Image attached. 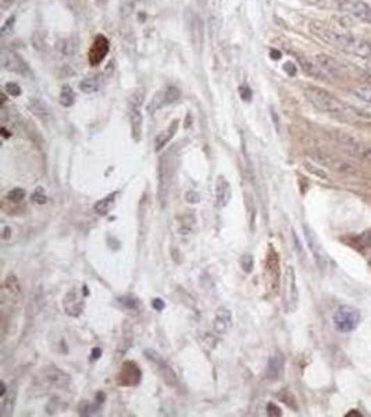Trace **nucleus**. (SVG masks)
Here are the masks:
<instances>
[{"label": "nucleus", "mask_w": 371, "mask_h": 417, "mask_svg": "<svg viewBox=\"0 0 371 417\" xmlns=\"http://www.w3.org/2000/svg\"><path fill=\"white\" fill-rule=\"evenodd\" d=\"M309 31L314 38L339 52L360 60H371V42L361 36L350 34L348 31L336 29L320 21L309 24Z\"/></svg>", "instance_id": "1"}, {"label": "nucleus", "mask_w": 371, "mask_h": 417, "mask_svg": "<svg viewBox=\"0 0 371 417\" xmlns=\"http://www.w3.org/2000/svg\"><path fill=\"white\" fill-rule=\"evenodd\" d=\"M305 96L317 110L345 124H356L360 120V116H363V113H360L359 110H356L354 107L346 104L339 98H336L335 95H332L323 88H306Z\"/></svg>", "instance_id": "2"}, {"label": "nucleus", "mask_w": 371, "mask_h": 417, "mask_svg": "<svg viewBox=\"0 0 371 417\" xmlns=\"http://www.w3.org/2000/svg\"><path fill=\"white\" fill-rule=\"evenodd\" d=\"M312 159L321 167L330 168L338 174H343L348 177H359L361 174V170L357 167V164L349 160L348 157L336 156L324 149H316L312 152Z\"/></svg>", "instance_id": "3"}, {"label": "nucleus", "mask_w": 371, "mask_h": 417, "mask_svg": "<svg viewBox=\"0 0 371 417\" xmlns=\"http://www.w3.org/2000/svg\"><path fill=\"white\" fill-rule=\"evenodd\" d=\"M336 144L339 149L343 152V155L359 162L371 163V145L364 141H361L357 136H353L348 132L338 131L334 133Z\"/></svg>", "instance_id": "4"}, {"label": "nucleus", "mask_w": 371, "mask_h": 417, "mask_svg": "<svg viewBox=\"0 0 371 417\" xmlns=\"http://www.w3.org/2000/svg\"><path fill=\"white\" fill-rule=\"evenodd\" d=\"M332 323H334L335 330L342 334L352 332L357 328L360 323V312L350 305H342L334 313Z\"/></svg>", "instance_id": "5"}, {"label": "nucleus", "mask_w": 371, "mask_h": 417, "mask_svg": "<svg viewBox=\"0 0 371 417\" xmlns=\"http://www.w3.org/2000/svg\"><path fill=\"white\" fill-rule=\"evenodd\" d=\"M303 235H305V239H306V243H308L309 250L313 255L314 263L317 264V267H319L321 271L327 270L328 266L332 263V260H331L328 253L325 252L324 248H323V245H321L320 239L316 235V232L309 227V224H303Z\"/></svg>", "instance_id": "6"}, {"label": "nucleus", "mask_w": 371, "mask_h": 417, "mask_svg": "<svg viewBox=\"0 0 371 417\" xmlns=\"http://www.w3.org/2000/svg\"><path fill=\"white\" fill-rule=\"evenodd\" d=\"M336 9L357 21L371 24V7L361 0H334Z\"/></svg>", "instance_id": "7"}, {"label": "nucleus", "mask_w": 371, "mask_h": 417, "mask_svg": "<svg viewBox=\"0 0 371 417\" xmlns=\"http://www.w3.org/2000/svg\"><path fill=\"white\" fill-rule=\"evenodd\" d=\"M299 305V290L296 283L295 268L292 266H286L285 270V295L284 306L285 312L293 313Z\"/></svg>", "instance_id": "8"}, {"label": "nucleus", "mask_w": 371, "mask_h": 417, "mask_svg": "<svg viewBox=\"0 0 371 417\" xmlns=\"http://www.w3.org/2000/svg\"><path fill=\"white\" fill-rule=\"evenodd\" d=\"M316 63L319 64L321 70L324 71L328 78H332V80H343L346 78L348 76V67L342 64L339 60L336 58L331 57L328 54H324V53H320L316 56Z\"/></svg>", "instance_id": "9"}, {"label": "nucleus", "mask_w": 371, "mask_h": 417, "mask_svg": "<svg viewBox=\"0 0 371 417\" xmlns=\"http://www.w3.org/2000/svg\"><path fill=\"white\" fill-rule=\"evenodd\" d=\"M173 177V167H171V159L170 155H164L159 160V199L162 202V206L166 204L168 196V188Z\"/></svg>", "instance_id": "10"}, {"label": "nucleus", "mask_w": 371, "mask_h": 417, "mask_svg": "<svg viewBox=\"0 0 371 417\" xmlns=\"http://www.w3.org/2000/svg\"><path fill=\"white\" fill-rule=\"evenodd\" d=\"M143 354H145V356L147 359L151 360V362H153V363L157 366V370L160 373V376H162V378L164 380V382H166L167 385H170V387H175L177 382H178V377L175 374V371L170 367V365H168L167 362L160 356V354L156 352V351H153V349H146Z\"/></svg>", "instance_id": "11"}, {"label": "nucleus", "mask_w": 371, "mask_h": 417, "mask_svg": "<svg viewBox=\"0 0 371 417\" xmlns=\"http://www.w3.org/2000/svg\"><path fill=\"white\" fill-rule=\"evenodd\" d=\"M0 61H2V67L6 70V71H12V73H18L21 76H31V71H29L28 65L24 63V60L18 57L17 54L12 50H7L3 49L2 54H0Z\"/></svg>", "instance_id": "12"}, {"label": "nucleus", "mask_w": 371, "mask_h": 417, "mask_svg": "<svg viewBox=\"0 0 371 417\" xmlns=\"http://www.w3.org/2000/svg\"><path fill=\"white\" fill-rule=\"evenodd\" d=\"M109 49H110V43L107 41V38H106L105 35H98V36L95 38V41H93L91 50L88 53L89 64L93 65V67L99 65V64L105 60L106 56H107Z\"/></svg>", "instance_id": "13"}, {"label": "nucleus", "mask_w": 371, "mask_h": 417, "mask_svg": "<svg viewBox=\"0 0 371 417\" xmlns=\"http://www.w3.org/2000/svg\"><path fill=\"white\" fill-rule=\"evenodd\" d=\"M140 377L142 374H140L138 365L133 362H125L118 374V384L125 385V387H133V385L139 384Z\"/></svg>", "instance_id": "14"}, {"label": "nucleus", "mask_w": 371, "mask_h": 417, "mask_svg": "<svg viewBox=\"0 0 371 417\" xmlns=\"http://www.w3.org/2000/svg\"><path fill=\"white\" fill-rule=\"evenodd\" d=\"M2 294L3 298L9 302H18V299L21 298L23 290H21V284H20V280L17 275L10 274L7 275V278L3 281L2 285Z\"/></svg>", "instance_id": "15"}, {"label": "nucleus", "mask_w": 371, "mask_h": 417, "mask_svg": "<svg viewBox=\"0 0 371 417\" xmlns=\"http://www.w3.org/2000/svg\"><path fill=\"white\" fill-rule=\"evenodd\" d=\"M63 307L67 314H70L72 317H78L84 310V298L80 295V292L77 290L70 291L64 296Z\"/></svg>", "instance_id": "16"}, {"label": "nucleus", "mask_w": 371, "mask_h": 417, "mask_svg": "<svg viewBox=\"0 0 371 417\" xmlns=\"http://www.w3.org/2000/svg\"><path fill=\"white\" fill-rule=\"evenodd\" d=\"M296 60H298V63L301 65L302 71H303L306 76L312 77V78H316V80H320V81L330 80L324 71L321 70V67H320L319 64L316 63V61H313V60L305 57V56H301V54L296 56Z\"/></svg>", "instance_id": "17"}, {"label": "nucleus", "mask_w": 371, "mask_h": 417, "mask_svg": "<svg viewBox=\"0 0 371 417\" xmlns=\"http://www.w3.org/2000/svg\"><path fill=\"white\" fill-rule=\"evenodd\" d=\"M232 325V314L231 312L226 309V307H220L217 309L214 316V321H213V330L217 335H224L228 332V330L231 328Z\"/></svg>", "instance_id": "18"}, {"label": "nucleus", "mask_w": 371, "mask_h": 417, "mask_svg": "<svg viewBox=\"0 0 371 417\" xmlns=\"http://www.w3.org/2000/svg\"><path fill=\"white\" fill-rule=\"evenodd\" d=\"M232 196V188L231 184L228 182L226 177L220 175L217 181H215V200H217V206L218 207H226L227 204L230 203Z\"/></svg>", "instance_id": "19"}, {"label": "nucleus", "mask_w": 371, "mask_h": 417, "mask_svg": "<svg viewBox=\"0 0 371 417\" xmlns=\"http://www.w3.org/2000/svg\"><path fill=\"white\" fill-rule=\"evenodd\" d=\"M203 31L204 27L202 18L199 17V16H196V14H193L191 18V24H189V32H191L192 43H193V46H195V49H196L197 52H199V50L202 52L204 36Z\"/></svg>", "instance_id": "20"}, {"label": "nucleus", "mask_w": 371, "mask_h": 417, "mask_svg": "<svg viewBox=\"0 0 371 417\" xmlns=\"http://www.w3.org/2000/svg\"><path fill=\"white\" fill-rule=\"evenodd\" d=\"M45 380H46L52 387H56V388L64 389L67 388L68 385L71 384V377L64 373L63 370H60L57 367H53V369H49L45 373Z\"/></svg>", "instance_id": "21"}, {"label": "nucleus", "mask_w": 371, "mask_h": 417, "mask_svg": "<svg viewBox=\"0 0 371 417\" xmlns=\"http://www.w3.org/2000/svg\"><path fill=\"white\" fill-rule=\"evenodd\" d=\"M78 39L76 36H70V38H64V39H60L56 45V49L60 56H64V57H70V56H74L77 52H78Z\"/></svg>", "instance_id": "22"}, {"label": "nucleus", "mask_w": 371, "mask_h": 417, "mask_svg": "<svg viewBox=\"0 0 371 417\" xmlns=\"http://www.w3.org/2000/svg\"><path fill=\"white\" fill-rule=\"evenodd\" d=\"M178 122H180L178 120H174V121L171 122V125L168 127V129H166V131H163V132L157 135L156 139H155V149H156V152L162 151L163 148L173 139V136L177 132V129H178Z\"/></svg>", "instance_id": "23"}, {"label": "nucleus", "mask_w": 371, "mask_h": 417, "mask_svg": "<svg viewBox=\"0 0 371 417\" xmlns=\"http://www.w3.org/2000/svg\"><path fill=\"white\" fill-rule=\"evenodd\" d=\"M282 369H284V359H282V356L281 355H273L268 359L267 377L271 378V380H277L282 374Z\"/></svg>", "instance_id": "24"}, {"label": "nucleus", "mask_w": 371, "mask_h": 417, "mask_svg": "<svg viewBox=\"0 0 371 417\" xmlns=\"http://www.w3.org/2000/svg\"><path fill=\"white\" fill-rule=\"evenodd\" d=\"M178 227H177V230H178V232H180L181 235H189V234H192V231H193V228H195V223H196V219H195V215L193 213H184V215H181L178 219Z\"/></svg>", "instance_id": "25"}, {"label": "nucleus", "mask_w": 371, "mask_h": 417, "mask_svg": "<svg viewBox=\"0 0 371 417\" xmlns=\"http://www.w3.org/2000/svg\"><path fill=\"white\" fill-rule=\"evenodd\" d=\"M105 74H98V76H92V77H87L84 78L81 82H80V89H81L84 93H95L98 92L100 87L103 85L102 82V78H103Z\"/></svg>", "instance_id": "26"}, {"label": "nucleus", "mask_w": 371, "mask_h": 417, "mask_svg": "<svg viewBox=\"0 0 371 417\" xmlns=\"http://www.w3.org/2000/svg\"><path fill=\"white\" fill-rule=\"evenodd\" d=\"M267 270L270 272V275L273 277V280L277 281L279 274V257L273 246H270V252L267 255Z\"/></svg>", "instance_id": "27"}, {"label": "nucleus", "mask_w": 371, "mask_h": 417, "mask_svg": "<svg viewBox=\"0 0 371 417\" xmlns=\"http://www.w3.org/2000/svg\"><path fill=\"white\" fill-rule=\"evenodd\" d=\"M129 118H131V127H132V136L135 138V141H139L142 121H143L140 109H129Z\"/></svg>", "instance_id": "28"}, {"label": "nucleus", "mask_w": 371, "mask_h": 417, "mask_svg": "<svg viewBox=\"0 0 371 417\" xmlns=\"http://www.w3.org/2000/svg\"><path fill=\"white\" fill-rule=\"evenodd\" d=\"M14 403H16V389L9 391V394H6L2 398V406H0V414L3 417L10 416L14 410Z\"/></svg>", "instance_id": "29"}, {"label": "nucleus", "mask_w": 371, "mask_h": 417, "mask_svg": "<svg viewBox=\"0 0 371 417\" xmlns=\"http://www.w3.org/2000/svg\"><path fill=\"white\" fill-rule=\"evenodd\" d=\"M116 199V193H113V195H109V196H106L105 199H102V200H99L96 204H95V212L98 213L99 216H106L109 215V212H110L111 208H113V206H114V200Z\"/></svg>", "instance_id": "30"}, {"label": "nucleus", "mask_w": 371, "mask_h": 417, "mask_svg": "<svg viewBox=\"0 0 371 417\" xmlns=\"http://www.w3.org/2000/svg\"><path fill=\"white\" fill-rule=\"evenodd\" d=\"M167 106V99H166V91H162V92H157L156 95H153V98L151 99V102L147 103V113H155V111H159L162 107Z\"/></svg>", "instance_id": "31"}, {"label": "nucleus", "mask_w": 371, "mask_h": 417, "mask_svg": "<svg viewBox=\"0 0 371 417\" xmlns=\"http://www.w3.org/2000/svg\"><path fill=\"white\" fill-rule=\"evenodd\" d=\"M29 109L32 110V113H34L35 116H38L39 118H42V120H46L47 117L50 116L49 107H47L46 104L43 103L42 100H39V99H32V100L29 102Z\"/></svg>", "instance_id": "32"}, {"label": "nucleus", "mask_w": 371, "mask_h": 417, "mask_svg": "<svg viewBox=\"0 0 371 417\" xmlns=\"http://www.w3.org/2000/svg\"><path fill=\"white\" fill-rule=\"evenodd\" d=\"M132 342H133L132 328H131V325L128 324V321H125V324H124V327H122V341H121V345H120V349H118V352H120V354H125L128 349L131 348Z\"/></svg>", "instance_id": "33"}, {"label": "nucleus", "mask_w": 371, "mask_h": 417, "mask_svg": "<svg viewBox=\"0 0 371 417\" xmlns=\"http://www.w3.org/2000/svg\"><path fill=\"white\" fill-rule=\"evenodd\" d=\"M302 166H303V168H305L309 174H312V175L317 177L320 180H328V174L325 173L324 168L320 167V164L317 166V164H314V163L305 160V162L302 163Z\"/></svg>", "instance_id": "34"}, {"label": "nucleus", "mask_w": 371, "mask_h": 417, "mask_svg": "<svg viewBox=\"0 0 371 417\" xmlns=\"http://www.w3.org/2000/svg\"><path fill=\"white\" fill-rule=\"evenodd\" d=\"M58 100H60V104L64 106V107H70V106H72V104L76 103V93L71 89V87L65 85V87L61 88V92H60Z\"/></svg>", "instance_id": "35"}, {"label": "nucleus", "mask_w": 371, "mask_h": 417, "mask_svg": "<svg viewBox=\"0 0 371 417\" xmlns=\"http://www.w3.org/2000/svg\"><path fill=\"white\" fill-rule=\"evenodd\" d=\"M352 93L360 100H363L365 103L371 104V85L368 84H363V85H357L352 89Z\"/></svg>", "instance_id": "36"}, {"label": "nucleus", "mask_w": 371, "mask_h": 417, "mask_svg": "<svg viewBox=\"0 0 371 417\" xmlns=\"http://www.w3.org/2000/svg\"><path fill=\"white\" fill-rule=\"evenodd\" d=\"M31 42H32V47L36 49L38 52L46 50V34L45 32H42V31L34 32L32 38H31Z\"/></svg>", "instance_id": "37"}, {"label": "nucleus", "mask_w": 371, "mask_h": 417, "mask_svg": "<svg viewBox=\"0 0 371 417\" xmlns=\"http://www.w3.org/2000/svg\"><path fill=\"white\" fill-rule=\"evenodd\" d=\"M140 0H124L121 5V9H120V12H121V17L127 18L129 17L131 14L133 13V10L136 9V6H138V3H139Z\"/></svg>", "instance_id": "38"}, {"label": "nucleus", "mask_w": 371, "mask_h": 417, "mask_svg": "<svg viewBox=\"0 0 371 417\" xmlns=\"http://www.w3.org/2000/svg\"><path fill=\"white\" fill-rule=\"evenodd\" d=\"M143 100H145V95H143V92H142L140 89L135 91V92L129 96V100H128L129 109H140V106L143 104Z\"/></svg>", "instance_id": "39"}, {"label": "nucleus", "mask_w": 371, "mask_h": 417, "mask_svg": "<svg viewBox=\"0 0 371 417\" xmlns=\"http://www.w3.org/2000/svg\"><path fill=\"white\" fill-rule=\"evenodd\" d=\"M166 91V99H167V104H174L177 103L181 99V91L177 87H168Z\"/></svg>", "instance_id": "40"}, {"label": "nucleus", "mask_w": 371, "mask_h": 417, "mask_svg": "<svg viewBox=\"0 0 371 417\" xmlns=\"http://www.w3.org/2000/svg\"><path fill=\"white\" fill-rule=\"evenodd\" d=\"M31 200L35 203V204H45V203L47 202V196L46 193H45V189H43L42 186H38L35 191H34V193H32Z\"/></svg>", "instance_id": "41"}, {"label": "nucleus", "mask_w": 371, "mask_h": 417, "mask_svg": "<svg viewBox=\"0 0 371 417\" xmlns=\"http://www.w3.org/2000/svg\"><path fill=\"white\" fill-rule=\"evenodd\" d=\"M24 197H25V191H24L23 188H14V189H12V191L7 193V199L10 202L14 203L21 202V200H24Z\"/></svg>", "instance_id": "42"}, {"label": "nucleus", "mask_w": 371, "mask_h": 417, "mask_svg": "<svg viewBox=\"0 0 371 417\" xmlns=\"http://www.w3.org/2000/svg\"><path fill=\"white\" fill-rule=\"evenodd\" d=\"M14 24H16V16L13 14V16H10V17L7 18L6 21H5V24L2 25V28H0V35H2V36H7V35L12 34L13 28H14Z\"/></svg>", "instance_id": "43"}, {"label": "nucleus", "mask_w": 371, "mask_h": 417, "mask_svg": "<svg viewBox=\"0 0 371 417\" xmlns=\"http://www.w3.org/2000/svg\"><path fill=\"white\" fill-rule=\"evenodd\" d=\"M241 266L245 272H250L253 270V257L252 255H244L241 259Z\"/></svg>", "instance_id": "44"}, {"label": "nucleus", "mask_w": 371, "mask_h": 417, "mask_svg": "<svg viewBox=\"0 0 371 417\" xmlns=\"http://www.w3.org/2000/svg\"><path fill=\"white\" fill-rule=\"evenodd\" d=\"M5 89H6V92L9 93L10 96H20V95H21V88H20V85L16 84V82H7Z\"/></svg>", "instance_id": "45"}, {"label": "nucleus", "mask_w": 371, "mask_h": 417, "mask_svg": "<svg viewBox=\"0 0 371 417\" xmlns=\"http://www.w3.org/2000/svg\"><path fill=\"white\" fill-rule=\"evenodd\" d=\"M209 29H210V36L217 35L218 29H220V20L215 17V16H210L209 17Z\"/></svg>", "instance_id": "46"}, {"label": "nucleus", "mask_w": 371, "mask_h": 417, "mask_svg": "<svg viewBox=\"0 0 371 417\" xmlns=\"http://www.w3.org/2000/svg\"><path fill=\"white\" fill-rule=\"evenodd\" d=\"M118 301H120V303H121L122 306L128 307V309H136V307H138V302H136V299H133V298H129V296H124V298H120Z\"/></svg>", "instance_id": "47"}, {"label": "nucleus", "mask_w": 371, "mask_h": 417, "mask_svg": "<svg viewBox=\"0 0 371 417\" xmlns=\"http://www.w3.org/2000/svg\"><path fill=\"white\" fill-rule=\"evenodd\" d=\"M267 414L271 417L282 416V411H281V409H279L278 406L271 402V403H268V405H267Z\"/></svg>", "instance_id": "48"}, {"label": "nucleus", "mask_w": 371, "mask_h": 417, "mask_svg": "<svg viewBox=\"0 0 371 417\" xmlns=\"http://www.w3.org/2000/svg\"><path fill=\"white\" fill-rule=\"evenodd\" d=\"M239 95H241V99H242L244 102H250V100H252V91H250L249 87L239 88Z\"/></svg>", "instance_id": "49"}, {"label": "nucleus", "mask_w": 371, "mask_h": 417, "mask_svg": "<svg viewBox=\"0 0 371 417\" xmlns=\"http://www.w3.org/2000/svg\"><path fill=\"white\" fill-rule=\"evenodd\" d=\"M99 410L98 405H89V403H85L84 407L81 409V414L82 416H88V414H93Z\"/></svg>", "instance_id": "50"}, {"label": "nucleus", "mask_w": 371, "mask_h": 417, "mask_svg": "<svg viewBox=\"0 0 371 417\" xmlns=\"http://www.w3.org/2000/svg\"><path fill=\"white\" fill-rule=\"evenodd\" d=\"M185 199H186V202L197 203V202H200V195L195 191H189L185 193Z\"/></svg>", "instance_id": "51"}, {"label": "nucleus", "mask_w": 371, "mask_h": 417, "mask_svg": "<svg viewBox=\"0 0 371 417\" xmlns=\"http://www.w3.org/2000/svg\"><path fill=\"white\" fill-rule=\"evenodd\" d=\"M152 306H153V309H156L157 312H162L166 305H164V302H163L160 298H156V299L152 301Z\"/></svg>", "instance_id": "52"}, {"label": "nucleus", "mask_w": 371, "mask_h": 417, "mask_svg": "<svg viewBox=\"0 0 371 417\" xmlns=\"http://www.w3.org/2000/svg\"><path fill=\"white\" fill-rule=\"evenodd\" d=\"M284 70L286 71V73H288V74H289V76H292V77L296 74V67L292 63H285L284 64Z\"/></svg>", "instance_id": "53"}, {"label": "nucleus", "mask_w": 371, "mask_h": 417, "mask_svg": "<svg viewBox=\"0 0 371 417\" xmlns=\"http://www.w3.org/2000/svg\"><path fill=\"white\" fill-rule=\"evenodd\" d=\"M100 356H102V349H100V348H95V349L92 351V358L96 360V359H99Z\"/></svg>", "instance_id": "54"}, {"label": "nucleus", "mask_w": 371, "mask_h": 417, "mask_svg": "<svg viewBox=\"0 0 371 417\" xmlns=\"http://www.w3.org/2000/svg\"><path fill=\"white\" fill-rule=\"evenodd\" d=\"M0 398H3V396H5V395L7 394V387H6V382L5 381H2L0 382Z\"/></svg>", "instance_id": "55"}, {"label": "nucleus", "mask_w": 371, "mask_h": 417, "mask_svg": "<svg viewBox=\"0 0 371 417\" xmlns=\"http://www.w3.org/2000/svg\"><path fill=\"white\" fill-rule=\"evenodd\" d=\"M10 232H12V230H10L9 227H5V228H3V235H2V237H3V239H9V238H10V235H12Z\"/></svg>", "instance_id": "56"}, {"label": "nucleus", "mask_w": 371, "mask_h": 417, "mask_svg": "<svg viewBox=\"0 0 371 417\" xmlns=\"http://www.w3.org/2000/svg\"><path fill=\"white\" fill-rule=\"evenodd\" d=\"M270 54H271V58H274V60H279V58H281V53L277 52V50H274V49H271Z\"/></svg>", "instance_id": "57"}, {"label": "nucleus", "mask_w": 371, "mask_h": 417, "mask_svg": "<svg viewBox=\"0 0 371 417\" xmlns=\"http://www.w3.org/2000/svg\"><path fill=\"white\" fill-rule=\"evenodd\" d=\"M96 399H98V403H102L103 399H105V394H103V392H98V394H96Z\"/></svg>", "instance_id": "58"}, {"label": "nucleus", "mask_w": 371, "mask_h": 417, "mask_svg": "<svg viewBox=\"0 0 371 417\" xmlns=\"http://www.w3.org/2000/svg\"><path fill=\"white\" fill-rule=\"evenodd\" d=\"M2 133H3V136H5V138H9V136H12V132H9V131L6 129V127L2 128Z\"/></svg>", "instance_id": "59"}, {"label": "nucleus", "mask_w": 371, "mask_h": 417, "mask_svg": "<svg viewBox=\"0 0 371 417\" xmlns=\"http://www.w3.org/2000/svg\"><path fill=\"white\" fill-rule=\"evenodd\" d=\"M202 2H203V3H206V0H202Z\"/></svg>", "instance_id": "60"}, {"label": "nucleus", "mask_w": 371, "mask_h": 417, "mask_svg": "<svg viewBox=\"0 0 371 417\" xmlns=\"http://www.w3.org/2000/svg\"><path fill=\"white\" fill-rule=\"evenodd\" d=\"M21 2H27V0H21Z\"/></svg>", "instance_id": "61"}]
</instances>
